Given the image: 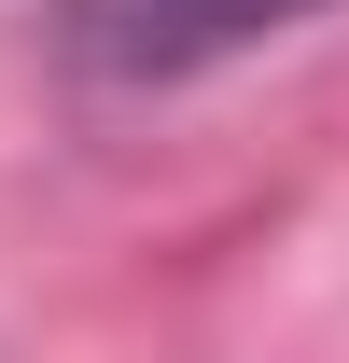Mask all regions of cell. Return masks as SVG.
Wrapping results in <instances>:
<instances>
[{"instance_id": "6da1fadb", "label": "cell", "mask_w": 349, "mask_h": 363, "mask_svg": "<svg viewBox=\"0 0 349 363\" xmlns=\"http://www.w3.org/2000/svg\"><path fill=\"white\" fill-rule=\"evenodd\" d=\"M321 0H56V56L84 84H196L223 56L307 28Z\"/></svg>"}]
</instances>
